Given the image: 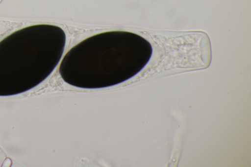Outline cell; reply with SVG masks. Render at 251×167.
<instances>
[{
    "label": "cell",
    "mask_w": 251,
    "mask_h": 167,
    "mask_svg": "<svg viewBox=\"0 0 251 167\" xmlns=\"http://www.w3.org/2000/svg\"><path fill=\"white\" fill-rule=\"evenodd\" d=\"M151 43L126 31H110L88 37L63 58L59 73L67 83L78 88L108 87L128 80L147 64Z\"/></svg>",
    "instance_id": "6da1fadb"
}]
</instances>
